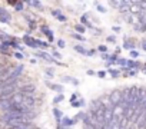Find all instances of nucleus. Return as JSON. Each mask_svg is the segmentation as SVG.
<instances>
[{"label": "nucleus", "mask_w": 146, "mask_h": 129, "mask_svg": "<svg viewBox=\"0 0 146 129\" xmlns=\"http://www.w3.org/2000/svg\"><path fill=\"white\" fill-rule=\"evenodd\" d=\"M139 103H140V89L136 86L129 88V105L139 108Z\"/></svg>", "instance_id": "f257e3e1"}, {"label": "nucleus", "mask_w": 146, "mask_h": 129, "mask_svg": "<svg viewBox=\"0 0 146 129\" xmlns=\"http://www.w3.org/2000/svg\"><path fill=\"white\" fill-rule=\"evenodd\" d=\"M57 19H59V20H62V22H64V20H66V19H64L62 15H60V16H57Z\"/></svg>", "instance_id": "2f4dec72"}, {"label": "nucleus", "mask_w": 146, "mask_h": 129, "mask_svg": "<svg viewBox=\"0 0 146 129\" xmlns=\"http://www.w3.org/2000/svg\"><path fill=\"white\" fill-rule=\"evenodd\" d=\"M126 105H123V103H120V105H116V106H112V112H113V116L115 118H117V119H120V118H123L125 116V110H126Z\"/></svg>", "instance_id": "7ed1b4c3"}, {"label": "nucleus", "mask_w": 146, "mask_h": 129, "mask_svg": "<svg viewBox=\"0 0 146 129\" xmlns=\"http://www.w3.org/2000/svg\"><path fill=\"white\" fill-rule=\"evenodd\" d=\"M136 109H137V108H135V106L129 105V106L126 108V110H125V118H126L127 120H132V118H133V116H135V113H136Z\"/></svg>", "instance_id": "39448f33"}, {"label": "nucleus", "mask_w": 146, "mask_h": 129, "mask_svg": "<svg viewBox=\"0 0 146 129\" xmlns=\"http://www.w3.org/2000/svg\"><path fill=\"white\" fill-rule=\"evenodd\" d=\"M137 128L139 129H146V112H143L137 120Z\"/></svg>", "instance_id": "1a4fd4ad"}, {"label": "nucleus", "mask_w": 146, "mask_h": 129, "mask_svg": "<svg viewBox=\"0 0 146 129\" xmlns=\"http://www.w3.org/2000/svg\"><path fill=\"white\" fill-rule=\"evenodd\" d=\"M75 49H76L79 53H82V55H88V50H85L82 46H75Z\"/></svg>", "instance_id": "4468645a"}, {"label": "nucleus", "mask_w": 146, "mask_h": 129, "mask_svg": "<svg viewBox=\"0 0 146 129\" xmlns=\"http://www.w3.org/2000/svg\"><path fill=\"white\" fill-rule=\"evenodd\" d=\"M73 37H76V39H79V40H83V37L79 36V35H73Z\"/></svg>", "instance_id": "c756f323"}, {"label": "nucleus", "mask_w": 146, "mask_h": 129, "mask_svg": "<svg viewBox=\"0 0 146 129\" xmlns=\"http://www.w3.org/2000/svg\"><path fill=\"white\" fill-rule=\"evenodd\" d=\"M98 75H99V76H100V78H103V76H105V72H99V73H98Z\"/></svg>", "instance_id": "f704fd0d"}, {"label": "nucleus", "mask_w": 146, "mask_h": 129, "mask_svg": "<svg viewBox=\"0 0 146 129\" xmlns=\"http://www.w3.org/2000/svg\"><path fill=\"white\" fill-rule=\"evenodd\" d=\"M62 123H63V126H70V125L73 123V120H70L69 118H64V119L62 120Z\"/></svg>", "instance_id": "ddd939ff"}, {"label": "nucleus", "mask_w": 146, "mask_h": 129, "mask_svg": "<svg viewBox=\"0 0 146 129\" xmlns=\"http://www.w3.org/2000/svg\"><path fill=\"white\" fill-rule=\"evenodd\" d=\"M42 30H43V32L46 33V36L49 37V40H53V35H52V32H50V30H49V29H47L46 26H43V27H42Z\"/></svg>", "instance_id": "f8f14e48"}, {"label": "nucleus", "mask_w": 146, "mask_h": 129, "mask_svg": "<svg viewBox=\"0 0 146 129\" xmlns=\"http://www.w3.org/2000/svg\"><path fill=\"white\" fill-rule=\"evenodd\" d=\"M15 56H16L17 59H23V55H22V53H16Z\"/></svg>", "instance_id": "c85d7f7f"}, {"label": "nucleus", "mask_w": 146, "mask_h": 129, "mask_svg": "<svg viewBox=\"0 0 146 129\" xmlns=\"http://www.w3.org/2000/svg\"><path fill=\"white\" fill-rule=\"evenodd\" d=\"M23 40L26 42V45H27V46H32V47H36V46H37V40L32 39L30 36H25V37H23Z\"/></svg>", "instance_id": "9d476101"}, {"label": "nucleus", "mask_w": 146, "mask_h": 129, "mask_svg": "<svg viewBox=\"0 0 146 129\" xmlns=\"http://www.w3.org/2000/svg\"><path fill=\"white\" fill-rule=\"evenodd\" d=\"M39 56H40V57H43V59H46V60H49V62H53V59H52V57H49V55H47V53H43V52H42V53H39Z\"/></svg>", "instance_id": "2eb2a0df"}, {"label": "nucleus", "mask_w": 146, "mask_h": 129, "mask_svg": "<svg viewBox=\"0 0 146 129\" xmlns=\"http://www.w3.org/2000/svg\"><path fill=\"white\" fill-rule=\"evenodd\" d=\"M142 46H143V49L146 50V42H143V45H142Z\"/></svg>", "instance_id": "c9c22d12"}, {"label": "nucleus", "mask_w": 146, "mask_h": 129, "mask_svg": "<svg viewBox=\"0 0 146 129\" xmlns=\"http://www.w3.org/2000/svg\"><path fill=\"white\" fill-rule=\"evenodd\" d=\"M23 106L26 108V109H32L33 106H35V99L32 98V96H25V100H23Z\"/></svg>", "instance_id": "0eeeda50"}, {"label": "nucleus", "mask_w": 146, "mask_h": 129, "mask_svg": "<svg viewBox=\"0 0 146 129\" xmlns=\"http://www.w3.org/2000/svg\"><path fill=\"white\" fill-rule=\"evenodd\" d=\"M99 50L100 52H106V46H99Z\"/></svg>", "instance_id": "bb28decb"}, {"label": "nucleus", "mask_w": 146, "mask_h": 129, "mask_svg": "<svg viewBox=\"0 0 146 129\" xmlns=\"http://www.w3.org/2000/svg\"><path fill=\"white\" fill-rule=\"evenodd\" d=\"M60 100H63V96H62V95H59L57 98H54V103H57V102H60Z\"/></svg>", "instance_id": "b1692460"}, {"label": "nucleus", "mask_w": 146, "mask_h": 129, "mask_svg": "<svg viewBox=\"0 0 146 129\" xmlns=\"http://www.w3.org/2000/svg\"><path fill=\"white\" fill-rule=\"evenodd\" d=\"M108 40H109V42H115V37H112V36H109V37H108Z\"/></svg>", "instance_id": "72a5a7b5"}, {"label": "nucleus", "mask_w": 146, "mask_h": 129, "mask_svg": "<svg viewBox=\"0 0 146 129\" xmlns=\"http://www.w3.org/2000/svg\"><path fill=\"white\" fill-rule=\"evenodd\" d=\"M109 99H110V105H112V106L120 105V103L123 102V90H119V89L113 90V92L110 93Z\"/></svg>", "instance_id": "f03ea898"}, {"label": "nucleus", "mask_w": 146, "mask_h": 129, "mask_svg": "<svg viewBox=\"0 0 146 129\" xmlns=\"http://www.w3.org/2000/svg\"><path fill=\"white\" fill-rule=\"evenodd\" d=\"M35 90H36L35 85H26V86H22V88H20L19 93H22L23 96H32V95L35 93Z\"/></svg>", "instance_id": "20e7f679"}, {"label": "nucleus", "mask_w": 146, "mask_h": 129, "mask_svg": "<svg viewBox=\"0 0 146 129\" xmlns=\"http://www.w3.org/2000/svg\"><path fill=\"white\" fill-rule=\"evenodd\" d=\"M103 118H105V123H106V125H109V123L112 122V119H113L112 108H106V109H105V115H103Z\"/></svg>", "instance_id": "423d86ee"}, {"label": "nucleus", "mask_w": 146, "mask_h": 129, "mask_svg": "<svg viewBox=\"0 0 146 129\" xmlns=\"http://www.w3.org/2000/svg\"><path fill=\"white\" fill-rule=\"evenodd\" d=\"M53 113H54V118H56V119H60V118H62V112H60V110L54 109V110H53Z\"/></svg>", "instance_id": "f3484780"}, {"label": "nucleus", "mask_w": 146, "mask_h": 129, "mask_svg": "<svg viewBox=\"0 0 146 129\" xmlns=\"http://www.w3.org/2000/svg\"><path fill=\"white\" fill-rule=\"evenodd\" d=\"M76 30H78V32H80V33H85V27H83V26H80V25H76Z\"/></svg>", "instance_id": "6ab92c4d"}, {"label": "nucleus", "mask_w": 146, "mask_h": 129, "mask_svg": "<svg viewBox=\"0 0 146 129\" xmlns=\"http://www.w3.org/2000/svg\"><path fill=\"white\" fill-rule=\"evenodd\" d=\"M125 47H126V49H133V45H132L130 42H126V43H125Z\"/></svg>", "instance_id": "5701e85b"}, {"label": "nucleus", "mask_w": 146, "mask_h": 129, "mask_svg": "<svg viewBox=\"0 0 146 129\" xmlns=\"http://www.w3.org/2000/svg\"><path fill=\"white\" fill-rule=\"evenodd\" d=\"M98 10H99V12H102V13H105V12H106V10H105L103 7H100V6H98Z\"/></svg>", "instance_id": "7c9ffc66"}, {"label": "nucleus", "mask_w": 146, "mask_h": 129, "mask_svg": "<svg viewBox=\"0 0 146 129\" xmlns=\"http://www.w3.org/2000/svg\"><path fill=\"white\" fill-rule=\"evenodd\" d=\"M109 73H110V75H112L113 78H116V76H119V72H117V70H113V69H110V70H109Z\"/></svg>", "instance_id": "aec40b11"}, {"label": "nucleus", "mask_w": 146, "mask_h": 129, "mask_svg": "<svg viewBox=\"0 0 146 129\" xmlns=\"http://www.w3.org/2000/svg\"><path fill=\"white\" fill-rule=\"evenodd\" d=\"M119 63H120V64H126L127 62H126V60H123V59H120V60H119Z\"/></svg>", "instance_id": "473e14b6"}, {"label": "nucleus", "mask_w": 146, "mask_h": 129, "mask_svg": "<svg viewBox=\"0 0 146 129\" xmlns=\"http://www.w3.org/2000/svg\"><path fill=\"white\" fill-rule=\"evenodd\" d=\"M29 5H32V6H36V7H40V6H42L39 2H29Z\"/></svg>", "instance_id": "4be33fe9"}, {"label": "nucleus", "mask_w": 146, "mask_h": 129, "mask_svg": "<svg viewBox=\"0 0 146 129\" xmlns=\"http://www.w3.org/2000/svg\"><path fill=\"white\" fill-rule=\"evenodd\" d=\"M82 105H85V102H83V100H79V102H73V106H82Z\"/></svg>", "instance_id": "412c9836"}, {"label": "nucleus", "mask_w": 146, "mask_h": 129, "mask_svg": "<svg viewBox=\"0 0 146 129\" xmlns=\"http://www.w3.org/2000/svg\"><path fill=\"white\" fill-rule=\"evenodd\" d=\"M129 20H130V23L132 25H137V23H142L140 22V16L139 15H129Z\"/></svg>", "instance_id": "9b49d317"}, {"label": "nucleus", "mask_w": 146, "mask_h": 129, "mask_svg": "<svg viewBox=\"0 0 146 129\" xmlns=\"http://www.w3.org/2000/svg\"><path fill=\"white\" fill-rule=\"evenodd\" d=\"M5 128H7V122L3 118H0V129H5Z\"/></svg>", "instance_id": "dca6fc26"}, {"label": "nucleus", "mask_w": 146, "mask_h": 129, "mask_svg": "<svg viewBox=\"0 0 146 129\" xmlns=\"http://www.w3.org/2000/svg\"><path fill=\"white\" fill-rule=\"evenodd\" d=\"M57 45H59L60 47H63V46H64V42H63V40H59V42H57Z\"/></svg>", "instance_id": "a878e982"}, {"label": "nucleus", "mask_w": 146, "mask_h": 129, "mask_svg": "<svg viewBox=\"0 0 146 129\" xmlns=\"http://www.w3.org/2000/svg\"><path fill=\"white\" fill-rule=\"evenodd\" d=\"M10 15L5 10V9H2V7H0V22H3V23H9L10 22Z\"/></svg>", "instance_id": "6e6552de"}, {"label": "nucleus", "mask_w": 146, "mask_h": 129, "mask_svg": "<svg viewBox=\"0 0 146 129\" xmlns=\"http://www.w3.org/2000/svg\"><path fill=\"white\" fill-rule=\"evenodd\" d=\"M127 64H129L130 68H136L137 66V63H135V62H127Z\"/></svg>", "instance_id": "393cba45"}, {"label": "nucleus", "mask_w": 146, "mask_h": 129, "mask_svg": "<svg viewBox=\"0 0 146 129\" xmlns=\"http://www.w3.org/2000/svg\"><path fill=\"white\" fill-rule=\"evenodd\" d=\"M130 56H132V57H136V56H139V53H137V52H132Z\"/></svg>", "instance_id": "cd10ccee"}, {"label": "nucleus", "mask_w": 146, "mask_h": 129, "mask_svg": "<svg viewBox=\"0 0 146 129\" xmlns=\"http://www.w3.org/2000/svg\"><path fill=\"white\" fill-rule=\"evenodd\" d=\"M15 7H16V10H19V12H20V10H23V3H20V2H17V5H16Z\"/></svg>", "instance_id": "a211bd4d"}]
</instances>
